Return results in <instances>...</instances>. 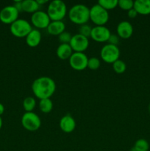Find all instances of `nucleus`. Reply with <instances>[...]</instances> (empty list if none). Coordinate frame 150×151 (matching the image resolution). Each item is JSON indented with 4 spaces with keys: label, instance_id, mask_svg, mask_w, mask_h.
Masks as SVG:
<instances>
[{
    "label": "nucleus",
    "instance_id": "nucleus-32",
    "mask_svg": "<svg viewBox=\"0 0 150 151\" xmlns=\"http://www.w3.org/2000/svg\"><path fill=\"white\" fill-rule=\"evenodd\" d=\"M4 105L1 104V103H0V116H1L3 114H4Z\"/></svg>",
    "mask_w": 150,
    "mask_h": 151
},
{
    "label": "nucleus",
    "instance_id": "nucleus-7",
    "mask_svg": "<svg viewBox=\"0 0 150 151\" xmlns=\"http://www.w3.org/2000/svg\"><path fill=\"white\" fill-rule=\"evenodd\" d=\"M100 57L105 63H112L119 60L120 57V50L118 46L107 44L101 48Z\"/></svg>",
    "mask_w": 150,
    "mask_h": 151
},
{
    "label": "nucleus",
    "instance_id": "nucleus-29",
    "mask_svg": "<svg viewBox=\"0 0 150 151\" xmlns=\"http://www.w3.org/2000/svg\"><path fill=\"white\" fill-rule=\"evenodd\" d=\"M119 39H120V38H119V35H116V34L111 33V35L109 37V39L107 41V42H108V44H112V45L117 46L119 43Z\"/></svg>",
    "mask_w": 150,
    "mask_h": 151
},
{
    "label": "nucleus",
    "instance_id": "nucleus-1",
    "mask_svg": "<svg viewBox=\"0 0 150 151\" xmlns=\"http://www.w3.org/2000/svg\"><path fill=\"white\" fill-rule=\"evenodd\" d=\"M55 90V82L49 77H40L36 78L32 84V92L39 100L51 98Z\"/></svg>",
    "mask_w": 150,
    "mask_h": 151
},
{
    "label": "nucleus",
    "instance_id": "nucleus-18",
    "mask_svg": "<svg viewBox=\"0 0 150 151\" xmlns=\"http://www.w3.org/2000/svg\"><path fill=\"white\" fill-rule=\"evenodd\" d=\"M134 9L138 14L146 15L150 14V0H136L134 1Z\"/></svg>",
    "mask_w": 150,
    "mask_h": 151
},
{
    "label": "nucleus",
    "instance_id": "nucleus-21",
    "mask_svg": "<svg viewBox=\"0 0 150 151\" xmlns=\"http://www.w3.org/2000/svg\"><path fill=\"white\" fill-rule=\"evenodd\" d=\"M149 144L148 141L144 139H139L135 142V145L132 147V151H149Z\"/></svg>",
    "mask_w": 150,
    "mask_h": 151
},
{
    "label": "nucleus",
    "instance_id": "nucleus-8",
    "mask_svg": "<svg viewBox=\"0 0 150 151\" xmlns=\"http://www.w3.org/2000/svg\"><path fill=\"white\" fill-rule=\"evenodd\" d=\"M71 67L76 71H82L88 67V58L84 52H74L69 59Z\"/></svg>",
    "mask_w": 150,
    "mask_h": 151
},
{
    "label": "nucleus",
    "instance_id": "nucleus-24",
    "mask_svg": "<svg viewBox=\"0 0 150 151\" xmlns=\"http://www.w3.org/2000/svg\"><path fill=\"white\" fill-rule=\"evenodd\" d=\"M113 69L116 73L123 74L126 69V64L122 60H117L113 63Z\"/></svg>",
    "mask_w": 150,
    "mask_h": 151
},
{
    "label": "nucleus",
    "instance_id": "nucleus-15",
    "mask_svg": "<svg viewBox=\"0 0 150 151\" xmlns=\"http://www.w3.org/2000/svg\"><path fill=\"white\" fill-rule=\"evenodd\" d=\"M49 34L54 36H58L66 29V24L63 21H51L46 28Z\"/></svg>",
    "mask_w": 150,
    "mask_h": 151
},
{
    "label": "nucleus",
    "instance_id": "nucleus-26",
    "mask_svg": "<svg viewBox=\"0 0 150 151\" xmlns=\"http://www.w3.org/2000/svg\"><path fill=\"white\" fill-rule=\"evenodd\" d=\"M101 62L100 60L96 57H91L88 58V68L91 70H96L100 67Z\"/></svg>",
    "mask_w": 150,
    "mask_h": 151
},
{
    "label": "nucleus",
    "instance_id": "nucleus-33",
    "mask_svg": "<svg viewBox=\"0 0 150 151\" xmlns=\"http://www.w3.org/2000/svg\"><path fill=\"white\" fill-rule=\"evenodd\" d=\"M47 0H37V2L38 3V4H39L40 6L43 5V4H46V3L47 2Z\"/></svg>",
    "mask_w": 150,
    "mask_h": 151
},
{
    "label": "nucleus",
    "instance_id": "nucleus-36",
    "mask_svg": "<svg viewBox=\"0 0 150 151\" xmlns=\"http://www.w3.org/2000/svg\"><path fill=\"white\" fill-rule=\"evenodd\" d=\"M131 151H132V150H131Z\"/></svg>",
    "mask_w": 150,
    "mask_h": 151
},
{
    "label": "nucleus",
    "instance_id": "nucleus-30",
    "mask_svg": "<svg viewBox=\"0 0 150 151\" xmlns=\"http://www.w3.org/2000/svg\"><path fill=\"white\" fill-rule=\"evenodd\" d=\"M138 13H137L136 10L134 9V7L127 11V16L129 19H135V18H136V16H138Z\"/></svg>",
    "mask_w": 150,
    "mask_h": 151
},
{
    "label": "nucleus",
    "instance_id": "nucleus-11",
    "mask_svg": "<svg viewBox=\"0 0 150 151\" xmlns=\"http://www.w3.org/2000/svg\"><path fill=\"white\" fill-rule=\"evenodd\" d=\"M74 52H84L89 46V40L88 38L77 33L72 36L70 42Z\"/></svg>",
    "mask_w": 150,
    "mask_h": 151
},
{
    "label": "nucleus",
    "instance_id": "nucleus-2",
    "mask_svg": "<svg viewBox=\"0 0 150 151\" xmlns=\"http://www.w3.org/2000/svg\"><path fill=\"white\" fill-rule=\"evenodd\" d=\"M69 17L76 24H85L90 20V8L83 4H74L69 10Z\"/></svg>",
    "mask_w": 150,
    "mask_h": 151
},
{
    "label": "nucleus",
    "instance_id": "nucleus-10",
    "mask_svg": "<svg viewBox=\"0 0 150 151\" xmlns=\"http://www.w3.org/2000/svg\"><path fill=\"white\" fill-rule=\"evenodd\" d=\"M51 22L46 12L38 10L32 13L31 16V24L37 29H46Z\"/></svg>",
    "mask_w": 150,
    "mask_h": 151
},
{
    "label": "nucleus",
    "instance_id": "nucleus-28",
    "mask_svg": "<svg viewBox=\"0 0 150 151\" xmlns=\"http://www.w3.org/2000/svg\"><path fill=\"white\" fill-rule=\"evenodd\" d=\"M72 36H73V35H72L70 32L65 30L64 32H62L60 35H58V39L61 44H69L71 41Z\"/></svg>",
    "mask_w": 150,
    "mask_h": 151
},
{
    "label": "nucleus",
    "instance_id": "nucleus-19",
    "mask_svg": "<svg viewBox=\"0 0 150 151\" xmlns=\"http://www.w3.org/2000/svg\"><path fill=\"white\" fill-rule=\"evenodd\" d=\"M40 5L37 0H24L22 1V11L28 13H34L39 10Z\"/></svg>",
    "mask_w": 150,
    "mask_h": 151
},
{
    "label": "nucleus",
    "instance_id": "nucleus-16",
    "mask_svg": "<svg viewBox=\"0 0 150 151\" xmlns=\"http://www.w3.org/2000/svg\"><path fill=\"white\" fill-rule=\"evenodd\" d=\"M74 53L73 50L70 44H60L58 46L56 50V54L57 56L60 60H68L71 58L72 54Z\"/></svg>",
    "mask_w": 150,
    "mask_h": 151
},
{
    "label": "nucleus",
    "instance_id": "nucleus-14",
    "mask_svg": "<svg viewBox=\"0 0 150 151\" xmlns=\"http://www.w3.org/2000/svg\"><path fill=\"white\" fill-rule=\"evenodd\" d=\"M60 128L62 131L66 134L73 132L76 128V121L70 114L63 116L60 120Z\"/></svg>",
    "mask_w": 150,
    "mask_h": 151
},
{
    "label": "nucleus",
    "instance_id": "nucleus-9",
    "mask_svg": "<svg viewBox=\"0 0 150 151\" xmlns=\"http://www.w3.org/2000/svg\"><path fill=\"white\" fill-rule=\"evenodd\" d=\"M19 12L13 5L3 7L0 11V21L6 24H11L19 19Z\"/></svg>",
    "mask_w": 150,
    "mask_h": 151
},
{
    "label": "nucleus",
    "instance_id": "nucleus-22",
    "mask_svg": "<svg viewBox=\"0 0 150 151\" xmlns=\"http://www.w3.org/2000/svg\"><path fill=\"white\" fill-rule=\"evenodd\" d=\"M23 108L26 112H32L36 106L35 99L32 97H26L23 100Z\"/></svg>",
    "mask_w": 150,
    "mask_h": 151
},
{
    "label": "nucleus",
    "instance_id": "nucleus-25",
    "mask_svg": "<svg viewBox=\"0 0 150 151\" xmlns=\"http://www.w3.org/2000/svg\"><path fill=\"white\" fill-rule=\"evenodd\" d=\"M118 7L124 10H129L133 8L134 1L132 0H118Z\"/></svg>",
    "mask_w": 150,
    "mask_h": 151
},
{
    "label": "nucleus",
    "instance_id": "nucleus-12",
    "mask_svg": "<svg viewBox=\"0 0 150 151\" xmlns=\"http://www.w3.org/2000/svg\"><path fill=\"white\" fill-rule=\"evenodd\" d=\"M111 35L110 29L105 26H95L92 28L91 38L96 42H107Z\"/></svg>",
    "mask_w": 150,
    "mask_h": 151
},
{
    "label": "nucleus",
    "instance_id": "nucleus-13",
    "mask_svg": "<svg viewBox=\"0 0 150 151\" xmlns=\"http://www.w3.org/2000/svg\"><path fill=\"white\" fill-rule=\"evenodd\" d=\"M116 31H117V35H119V38L127 39L130 38L133 34V26L128 21H122L119 22V24L117 25Z\"/></svg>",
    "mask_w": 150,
    "mask_h": 151
},
{
    "label": "nucleus",
    "instance_id": "nucleus-17",
    "mask_svg": "<svg viewBox=\"0 0 150 151\" xmlns=\"http://www.w3.org/2000/svg\"><path fill=\"white\" fill-rule=\"evenodd\" d=\"M26 43L29 47H36L41 41V33L37 29H32L26 37Z\"/></svg>",
    "mask_w": 150,
    "mask_h": 151
},
{
    "label": "nucleus",
    "instance_id": "nucleus-5",
    "mask_svg": "<svg viewBox=\"0 0 150 151\" xmlns=\"http://www.w3.org/2000/svg\"><path fill=\"white\" fill-rule=\"evenodd\" d=\"M33 29L32 24L25 19H19L10 24V32L16 38H26Z\"/></svg>",
    "mask_w": 150,
    "mask_h": 151
},
{
    "label": "nucleus",
    "instance_id": "nucleus-20",
    "mask_svg": "<svg viewBox=\"0 0 150 151\" xmlns=\"http://www.w3.org/2000/svg\"><path fill=\"white\" fill-rule=\"evenodd\" d=\"M38 106L41 112L44 114H49L52 111L53 103L50 98L42 99V100H40Z\"/></svg>",
    "mask_w": 150,
    "mask_h": 151
},
{
    "label": "nucleus",
    "instance_id": "nucleus-3",
    "mask_svg": "<svg viewBox=\"0 0 150 151\" xmlns=\"http://www.w3.org/2000/svg\"><path fill=\"white\" fill-rule=\"evenodd\" d=\"M46 13L51 21H62L67 13V6L62 0H53L49 4Z\"/></svg>",
    "mask_w": 150,
    "mask_h": 151
},
{
    "label": "nucleus",
    "instance_id": "nucleus-31",
    "mask_svg": "<svg viewBox=\"0 0 150 151\" xmlns=\"http://www.w3.org/2000/svg\"><path fill=\"white\" fill-rule=\"evenodd\" d=\"M13 5L14 6L16 9H17V10L19 12V13L22 11V1H21V0L16 1Z\"/></svg>",
    "mask_w": 150,
    "mask_h": 151
},
{
    "label": "nucleus",
    "instance_id": "nucleus-34",
    "mask_svg": "<svg viewBox=\"0 0 150 151\" xmlns=\"http://www.w3.org/2000/svg\"><path fill=\"white\" fill-rule=\"evenodd\" d=\"M2 124H3L2 119H1V116H0V129H1V127H2Z\"/></svg>",
    "mask_w": 150,
    "mask_h": 151
},
{
    "label": "nucleus",
    "instance_id": "nucleus-27",
    "mask_svg": "<svg viewBox=\"0 0 150 151\" xmlns=\"http://www.w3.org/2000/svg\"><path fill=\"white\" fill-rule=\"evenodd\" d=\"M92 28L93 27H91L90 25L87 24L80 25V27L79 28V34L88 38L89 37H91V32H92Z\"/></svg>",
    "mask_w": 150,
    "mask_h": 151
},
{
    "label": "nucleus",
    "instance_id": "nucleus-4",
    "mask_svg": "<svg viewBox=\"0 0 150 151\" xmlns=\"http://www.w3.org/2000/svg\"><path fill=\"white\" fill-rule=\"evenodd\" d=\"M90 20L96 26H104L109 20L108 11L97 3L90 8Z\"/></svg>",
    "mask_w": 150,
    "mask_h": 151
},
{
    "label": "nucleus",
    "instance_id": "nucleus-23",
    "mask_svg": "<svg viewBox=\"0 0 150 151\" xmlns=\"http://www.w3.org/2000/svg\"><path fill=\"white\" fill-rule=\"evenodd\" d=\"M98 4L108 11L118 6V0H99Z\"/></svg>",
    "mask_w": 150,
    "mask_h": 151
},
{
    "label": "nucleus",
    "instance_id": "nucleus-6",
    "mask_svg": "<svg viewBox=\"0 0 150 151\" xmlns=\"http://www.w3.org/2000/svg\"><path fill=\"white\" fill-rule=\"evenodd\" d=\"M21 125L28 131H36L41 128V120L34 112H25L21 116Z\"/></svg>",
    "mask_w": 150,
    "mask_h": 151
},
{
    "label": "nucleus",
    "instance_id": "nucleus-35",
    "mask_svg": "<svg viewBox=\"0 0 150 151\" xmlns=\"http://www.w3.org/2000/svg\"><path fill=\"white\" fill-rule=\"evenodd\" d=\"M149 113H150V103H149Z\"/></svg>",
    "mask_w": 150,
    "mask_h": 151
}]
</instances>
